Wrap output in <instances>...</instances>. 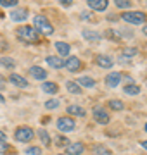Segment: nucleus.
I'll list each match as a JSON object with an SVG mask.
<instances>
[{"mask_svg": "<svg viewBox=\"0 0 147 155\" xmlns=\"http://www.w3.org/2000/svg\"><path fill=\"white\" fill-rule=\"evenodd\" d=\"M38 136L45 147H50V136H49V133H47L45 129H38Z\"/></svg>", "mask_w": 147, "mask_h": 155, "instance_id": "nucleus-23", "label": "nucleus"}, {"mask_svg": "<svg viewBox=\"0 0 147 155\" xmlns=\"http://www.w3.org/2000/svg\"><path fill=\"white\" fill-rule=\"evenodd\" d=\"M109 109H113V110H123V102H119V100H111V102H109Z\"/></svg>", "mask_w": 147, "mask_h": 155, "instance_id": "nucleus-26", "label": "nucleus"}, {"mask_svg": "<svg viewBox=\"0 0 147 155\" xmlns=\"http://www.w3.org/2000/svg\"><path fill=\"white\" fill-rule=\"evenodd\" d=\"M119 81H121V74H119V72H109L108 78H106V83H108V86H111V88H116L119 84Z\"/></svg>", "mask_w": 147, "mask_h": 155, "instance_id": "nucleus-13", "label": "nucleus"}, {"mask_svg": "<svg viewBox=\"0 0 147 155\" xmlns=\"http://www.w3.org/2000/svg\"><path fill=\"white\" fill-rule=\"evenodd\" d=\"M94 119L99 124H108L109 122V112L102 107H94Z\"/></svg>", "mask_w": 147, "mask_h": 155, "instance_id": "nucleus-6", "label": "nucleus"}, {"mask_svg": "<svg viewBox=\"0 0 147 155\" xmlns=\"http://www.w3.org/2000/svg\"><path fill=\"white\" fill-rule=\"evenodd\" d=\"M140 145H142V147H144V148H145V150H147V140H144V141H142V143H140Z\"/></svg>", "mask_w": 147, "mask_h": 155, "instance_id": "nucleus-37", "label": "nucleus"}, {"mask_svg": "<svg viewBox=\"0 0 147 155\" xmlns=\"http://www.w3.org/2000/svg\"><path fill=\"white\" fill-rule=\"evenodd\" d=\"M45 107L47 109H57V107H59V100H49V102H47L45 104Z\"/></svg>", "mask_w": 147, "mask_h": 155, "instance_id": "nucleus-33", "label": "nucleus"}, {"mask_svg": "<svg viewBox=\"0 0 147 155\" xmlns=\"http://www.w3.org/2000/svg\"><path fill=\"white\" fill-rule=\"evenodd\" d=\"M76 83L81 84V86H85V88H94V86H95V81H94L92 78H88V76H81Z\"/></svg>", "mask_w": 147, "mask_h": 155, "instance_id": "nucleus-21", "label": "nucleus"}, {"mask_svg": "<svg viewBox=\"0 0 147 155\" xmlns=\"http://www.w3.org/2000/svg\"><path fill=\"white\" fill-rule=\"evenodd\" d=\"M142 31H144V35H145V36H147V24H145V26H144V29H142Z\"/></svg>", "mask_w": 147, "mask_h": 155, "instance_id": "nucleus-38", "label": "nucleus"}, {"mask_svg": "<svg viewBox=\"0 0 147 155\" xmlns=\"http://www.w3.org/2000/svg\"><path fill=\"white\" fill-rule=\"evenodd\" d=\"M56 48H57V52L61 54L62 57H68L69 55V45L68 43H64V41H56Z\"/></svg>", "mask_w": 147, "mask_h": 155, "instance_id": "nucleus-17", "label": "nucleus"}, {"mask_svg": "<svg viewBox=\"0 0 147 155\" xmlns=\"http://www.w3.org/2000/svg\"><path fill=\"white\" fill-rule=\"evenodd\" d=\"M56 145H59V147H68V140H66V136H56Z\"/></svg>", "mask_w": 147, "mask_h": 155, "instance_id": "nucleus-28", "label": "nucleus"}, {"mask_svg": "<svg viewBox=\"0 0 147 155\" xmlns=\"http://www.w3.org/2000/svg\"><path fill=\"white\" fill-rule=\"evenodd\" d=\"M56 126H57V129H59V131H62V133H71L76 124H74V121L71 119V117L66 116V117H59V119H57V122H56Z\"/></svg>", "mask_w": 147, "mask_h": 155, "instance_id": "nucleus-5", "label": "nucleus"}, {"mask_svg": "<svg viewBox=\"0 0 147 155\" xmlns=\"http://www.w3.org/2000/svg\"><path fill=\"white\" fill-rule=\"evenodd\" d=\"M114 4H116V7H119V9H128V7L132 5V2H128V0H114Z\"/></svg>", "mask_w": 147, "mask_h": 155, "instance_id": "nucleus-27", "label": "nucleus"}, {"mask_svg": "<svg viewBox=\"0 0 147 155\" xmlns=\"http://www.w3.org/2000/svg\"><path fill=\"white\" fill-rule=\"evenodd\" d=\"M0 64L4 67H7V69H14L16 67V62L12 61L11 57H0Z\"/></svg>", "mask_w": 147, "mask_h": 155, "instance_id": "nucleus-25", "label": "nucleus"}, {"mask_svg": "<svg viewBox=\"0 0 147 155\" xmlns=\"http://www.w3.org/2000/svg\"><path fill=\"white\" fill-rule=\"evenodd\" d=\"M59 155H66V153H59Z\"/></svg>", "mask_w": 147, "mask_h": 155, "instance_id": "nucleus-41", "label": "nucleus"}, {"mask_svg": "<svg viewBox=\"0 0 147 155\" xmlns=\"http://www.w3.org/2000/svg\"><path fill=\"white\" fill-rule=\"evenodd\" d=\"M26 17H28V11L26 9H14L11 12V19L16 22H21V21H26Z\"/></svg>", "mask_w": 147, "mask_h": 155, "instance_id": "nucleus-12", "label": "nucleus"}, {"mask_svg": "<svg viewBox=\"0 0 147 155\" xmlns=\"http://www.w3.org/2000/svg\"><path fill=\"white\" fill-rule=\"evenodd\" d=\"M95 64L97 66H101V67H104V69H111L113 64H114V61L111 59V57H108V55H97L95 57Z\"/></svg>", "mask_w": 147, "mask_h": 155, "instance_id": "nucleus-10", "label": "nucleus"}, {"mask_svg": "<svg viewBox=\"0 0 147 155\" xmlns=\"http://www.w3.org/2000/svg\"><path fill=\"white\" fill-rule=\"evenodd\" d=\"M9 152H14V150H12L5 141H0V153H9Z\"/></svg>", "mask_w": 147, "mask_h": 155, "instance_id": "nucleus-29", "label": "nucleus"}, {"mask_svg": "<svg viewBox=\"0 0 147 155\" xmlns=\"http://www.w3.org/2000/svg\"><path fill=\"white\" fill-rule=\"evenodd\" d=\"M137 48H123V57H135Z\"/></svg>", "mask_w": 147, "mask_h": 155, "instance_id": "nucleus-31", "label": "nucleus"}, {"mask_svg": "<svg viewBox=\"0 0 147 155\" xmlns=\"http://www.w3.org/2000/svg\"><path fill=\"white\" fill-rule=\"evenodd\" d=\"M16 35L23 43H36L40 40L38 31H36L33 26H28V24H26V26H19V28L16 29Z\"/></svg>", "mask_w": 147, "mask_h": 155, "instance_id": "nucleus-1", "label": "nucleus"}, {"mask_svg": "<svg viewBox=\"0 0 147 155\" xmlns=\"http://www.w3.org/2000/svg\"><path fill=\"white\" fill-rule=\"evenodd\" d=\"M29 74H31L35 79H38V81L40 79L43 81V79L47 78V71L43 69V67H40V66H31L29 67Z\"/></svg>", "mask_w": 147, "mask_h": 155, "instance_id": "nucleus-9", "label": "nucleus"}, {"mask_svg": "<svg viewBox=\"0 0 147 155\" xmlns=\"http://www.w3.org/2000/svg\"><path fill=\"white\" fill-rule=\"evenodd\" d=\"M42 90L45 91V93H57L59 91V86L56 83H52V81H45V83L42 84Z\"/></svg>", "mask_w": 147, "mask_h": 155, "instance_id": "nucleus-19", "label": "nucleus"}, {"mask_svg": "<svg viewBox=\"0 0 147 155\" xmlns=\"http://www.w3.org/2000/svg\"><path fill=\"white\" fill-rule=\"evenodd\" d=\"M4 88H5V84H4V79L0 78V90H4Z\"/></svg>", "mask_w": 147, "mask_h": 155, "instance_id": "nucleus-36", "label": "nucleus"}, {"mask_svg": "<svg viewBox=\"0 0 147 155\" xmlns=\"http://www.w3.org/2000/svg\"><path fill=\"white\" fill-rule=\"evenodd\" d=\"M35 136L33 129L28 126H21L16 129V134H14V138L17 140V141H21V143H28V141H31Z\"/></svg>", "mask_w": 147, "mask_h": 155, "instance_id": "nucleus-3", "label": "nucleus"}, {"mask_svg": "<svg viewBox=\"0 0 147 155\" xmlns=\"http://www.w3.org/2000/svg\"><path fill=\"white\" fill-rule=\"evenodd\" d=\"M26 153H29V155H42V150H40V147H31V148L26 150Z\"/></svg>", "mask_w": 147, "mask_h": 155, "instance_id": "nucleus-32", "label": "nucleus"}, {"mask_svg": "<svg viewBox=\"0 0 147 155\" xmlns=\"http://www.w3.org/2000/svg\"><path fill=\"white\" fill-rule=\"evenodd\" d=\"M94 153L95 155H111V150L108 147H104V145H97V147H94Z\"/></svg>", "mask_w": 147, "mask_h": 155, "instance_id": "nucleus-24", "label": "nucleus"}, {"mask_svg": "<svg viewBox=\"0 0 147 155\" xmlns=\"http://www.w3.org/2000/svg\"><path fill=\"white\" fill-rule=\"evenodd\" d=\"M64 67H68L69 72H78L81 67V61L78 57H68V61L64 62Z\"/></svg>", "mask_w": 147, "mask_h": 155, "instance_id": "nucleus-7", "label": "nucleus"}, {"mask_svg": "<svg viewBox=\"0 0 147 155\" xmlns=\"http://www.w3.org/2000/svg\"><path fill=\"white\" fill-rule=\"evenodd\" d=\"M0 5L2 7H16L17 0H0Z\"/></svg>", "mask_w": 147, "mask_h": 155, "instance_id": "nucleus-30", "label": "nucleus"}, {"mask_svg": "<svg viewBox=\"0 0 147 155\" xmlns=\"http://www.w3.org/2000/svg\"><path fill=\"white\" fill-rule=\"evenodd\" d=\"M145 5H147V2H145Z\"/></svg>", "mask_w": 147, "mask_h": 155, "instance_id": "nucleus-42", "label": "nucleus"}, {"mask_svg": "<svg viewBox=\"0 0 147 155\" xmlns=\"http://www.w3.org/2000/svg\"><path fill=\"white\" fill-rule=\"evenodd\" d=\"M45 61H47V64H49L50 67H54V69H61V67H64V61H62L61 57H52V55H49Z\"/></svg>", "mask_w": 147, "mask_h": 155, "instance_id": "nucleus-15", "label": "nucleus"}, {"mask_svg": "<svg viewBox=\"0 0 147 155\" xmlns=\"http://www.w3.org/2000/svg\"><path fill=\"white\" fill-rule=\"evenodd\" d=\"M59 2H61V4H62V5H71V0H59Z\"/></svg>", "mask_w": 147, "mask_h": 155, "instance_id": "nucleus-34", "label": "nucleus"}, {"mask_svg": "<svg viewBox=\"0 0 147 155\" xmlns=\"http://www.w3.org/2000/svg\"><path fill=\"white\" fill-rule=\"evenodd\" d=\"M81 35H83V38L88 40V41H101V38H102L97 31H90V29H85Z\"/></svg>", "mask_w": 147, "mask_h": 155, "instance_id": "nucleus-16", "label": "nucleus"}, {"mask_svg": "<svg viewBox=\"0 0 147 155\" xmlns=\"http://www.w3.org/2000/svg\"><path fill=\"white\" fill-rule=\"evenodd\" d=\"M123 91L126 95H138L140 93V86H137V84H126L123 88Z\"/></svg>", "mask_w": 147, "mask_h": 155, "instance_id": "nucleus-22", "label": "nucleus"}, {"mask_svg": "<svg viewBox=\"0 0 147 155\" xmlns=\"http://www.w3.org/2000/svg\"><path fill=\"white\" fill-rule=\"evenodd\" d=\"M33 22H35L33 28L36 29V31H40V33H43V35H52L54 33V26L47 21L45 16H36Z\"/></svg>", "mask_w": 147, "mask_h": 155, "instance_id": "nucleus-2", "label": "nucleus"}, {"mask_svg": "<svg viewBox=\"0 0 147 155\" xmlns=\"http://www.w3.org/2000/svg\"><path fill=\"white\" fill-rule=\"evenodd\" d=\"M66 90H68L69 93H73V95L81 93V86H80L76 81H68V83H66Z\"/></svg>", "mask_w": 147, "mask_h": 155, "instance_id": "nucleus-20", "label": "nucleus"}, {"mask_svg": "<svg viewBox=\"0 0 147 155\" xmlns=\"http://www.w3.org/2000/svg\"><path fill=\"white\" fill-rule=\"evenodd\" d=\"M4 100H5V98H4V97H2V95H0V104H4Z\"/></svg>", "mask_w": 147, "mask_h": 155, "instance_id": "nucleus-39", "label": "nucleus"}, {"mask_svg": "<svg viewBox=\"0 0 147 155\" xmlns=\"http://www.w3.org/2000/svg\"><path fill=\"white\" fill-rule=\"evenodd\" d=\"M145 133H147V124H145Z\"/></svg>", "mask_w": 147, "mask_h": 155, "instance_id": "nucleus-40", "label": "nucleus"}, {"mask_svg": "<svg viewBox=\"0 0 147 155\" xmlns=\"http://www.w3.org/2000/svg\"><path fill=\"white\" fill-rule=\"evenodd\" d=\"M68 114H71V116H78V117H83L85 116V109L80 105H69L68 107Z\"/></svg>", "mask_w": 147, "mask_h": 155, "instance_id": "nucleus-18", "label": "nucleus"}, {"mask_svg": "<svg viewBox=\"0 0 147 155\" xmlns=\"http://www.w3.org/2000/svg\"><path fill=\"white\" fill-rule=\"evenodd\" d=\"M0 141H5V133L4 131H0Z\"/></svg>", "mask_w": 147, "mask_h": 155, "instance_id": "nucleus-35", "label": "nucleus"}, {"mask_svg": "<svg viewBox=\"0 0 147 155\" xmlns=\"http://www.w3.org/2000/svg\"><path fill=\"white\" fill-rule=\"evenodd\" d=\"M121 19L126 22H130V24H142V22L145 21V14L144 12H123V16Z\"/></svg>", "mask_w": 147, "mask_h": 155, "instance_id": "nucleus-4", "label": "nucleus"}, {"mask_svg": "<svg viewBox=\"0 0 147 155\" xmlns=\"http://www.w3.org/2000/svg\"><path fill=\"white\" fill-rule=\"evenodd\" d=\"M85 152V147L81 143H71L66 147V155H81Z\"/></svg>", "mask_w": 147, "mask_h": 155, "instance_id": "nucleus-11", "label": "nucleus"}, {"mask_svg": "<svg viewBox=\"0 0 147 155\" xmlns=\"http://www.w3.org/2000/svg\"><path fill=\"white\" fill-rule=\"evenodd\" d=\"M9 81H11L12 84H16L17 88H26V86H28V81H26L23 76H19V74H11V76H9Z\"/></svg>", "mask_w": 147, "mask_h": 155, "instance_id": "nucleus-14", "label": "nucleus"}, {"mask_svg": "<svg viewBox=\"0 0 147 155\" xmlns=\"http://www.w3.org/2000/svg\"><path fill=\"white\" fill-rule=\"evenodd\" d=\"M87 4H88V7L90 9H94V11L101 12V11H106L108 9V0H87Z\"/></svg>", "mask_w": 147, "mask_h": 155, "instance_id": "nucleus-8", "label": "nucleus"}]
</instances>
